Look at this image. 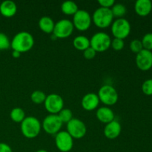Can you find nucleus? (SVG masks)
Wrapping results in <instances>:
<instances>
[{
	"mask_svg": "<svg viewBox=\"0 0 152 152\" xmlns=\"http://www.w3.org/2000/svg\"><path fill=\"white\" fill-rule=\"evenodd\" d=\"M34 45V38L31 34L27 31H21L15 34L10 41V48L13 50L25 53L32 49Z\"/></svg>",
	"mask_w": 152,
	"mask_h": 152,
	"instance_id": "nucleus-1",
	"label": "nucleus"
},
{
	"mask_svg": "<svg viewBox=\"0 0 152 152\" xmlns=\"http://www.w3.org/2000/svg\"><path fill=\"white\" fill-rule=\"evenodd\" d=\"M21 132L25 137L28 139H34L40 134L42 129V123L35 117H26L20 125Z\"/></svg>",
	"mask_w": 152,
	"mask_h": 152,
	"instance_id": "nucleus-2",
	"label": "nucleus"
},
{
	"mask_svg": "<svg viewBox=\"0 0 152 152\" xmlns=\"http://www.w3.org/2000/svg\"><path fill=\"white\" fill-rule=\"evenodd\" d=\"M92 22L99 28H106L111 26L114 20V16L111 9L98 7L91 16Z\"/></svg>",
	"mask_w": 152,
	"mask_h": 152,
	"instance_id": "nucleus-3",
	"label": "nucleus"
},
{
	"mask_svg": "<svg viewBox=\"0 0 152 152\" xmlns=\"http://www.w3.org/2000/svg\"><path fill=\"white\" fill-rule=\"evenodd\" d=\"M111 38L107 33L97 32L90 39V46L96 52H104L111 48Z\"/></svg>",
	"mask_w": 152,
	"mask_h": 152,
	"instance_id": "nucleus-4",
	"label": "nucleus"
},
{
	"mask_svg": "<svg viewBox=\"0 0 152 152\" xmlns=\"http://www.w3.org/2000/svg\"><path fill=\"white\" fill-rule=\"evenodd\" d=\"M99 101L106 106L115 105L119 99V95L115 88L111 85H104L98 91Z\"/></svg>",
	"mask_w": 152,
	"mask_h": 152,
	"instance_id": "nucleus-5",
	"label": "nucleus"
},
{
	"mask_svg": "<svg viewBox=\"0 0 152 152\" xmlns=\"http://www.w3.org/2000/svg\"><path fill=\"white\" fill-rule=\"evenodd\" d=\"M132 30L131 24L125 18H120L114 20L111 24V33L114 38L124 39L129 36Z\"/></svg>",
	"mask_w": 152,
	"mask_h": 152,
	"instance_id": "nucleus-6",
	"label": "nucleus"
},
{
	"mask_svg": "<svg viewBox=\"0 0 152 152\" xmlns=\"http://www.w3.org/2000/svg\"><path fill=\"white\" fill-rule=\"evenodd\" d=\"M72 23L74 28L80 31H86L89 29L92 23L90 13L86 10H80L73 16Z\"/></svg>",
	"mask_w": 152,
	"mask_h": 152,
	"instance_id": "nucleus-7",
	"label": "nucleus"
},
{
	"mask_svg": "<svg viewBox=\"0 0 152 152\" xmlns=\"http://www.w3.org/2000/svg\"><path fill=\"white\" fill-rule=\"evenodd\" d=\"M74 29L72 21L67 19H60L55 23L53 36L57 39H66L73 34Z\"/></svg>",
	"mask_w": 152,
	"mask_h": 152,
	"instance_id": "nucleus-8",
	"label": "nucleus"
},
{
	"mask_svg": "<svg viewBox=\"0 0 152 152\" xmlns=\"http://www.w3.org/2000/svg\"><path fill=\"white\" fill-rule=\"evenodd\" d=\"M66 132L71 135L73 139H82L87 133V127L84 122L78 118H73L67 123Z\"/></svg>",
	"mask_w": 152,
	"mask_h": 152,
	"instance_id": "nucleus-9",
	"label": "nucleus"
},
{
	"mask_svg": "<svg viewBox=\"0 0 152 152\" xmlns=\"http://www.w3.org/2000/svg\"><path fill=\"white\" fill-rule=\"evenodd\" d=\"M62 125L63 123L57 114H49L43 120L42 129H43V130L48 134L56 135L61 131Z\"/></svg>",
	"mask_w": 152,
	"mask_h": 152,
	"instance_id": "nucleus-10",
	"label": "nucleus"
},
{
	"mask_svg": "<svg viewBox=\"0 0 152 152\" xmlns=\"http://www.w3.org/2000/svg\"><path fill=\"white\" fill-rule=\"evenodd\" d=\"M44 105L46 111L50 114H58L64 108V100L60 95L50 94L46 96Z\"/></svg>",
	"mask_w": 152,
	"mask_h": 152,
	"instance_id": "nucleus-11",
	"label": "nucleus"
},
{
	"mask_svg": "<svg viewBox=\"0 0 152 152\" xmlns=\"http://www.w3.org/2000/svg\"><path fill=\"white\" fill-rule=\"evenodd\" d=\"M55 145L61 152H69L74 146V139L66 131H60L55 135Z\"/></svg>",
	"mask_w": 152,
	"mask_h": 152,
	"instance_id": "nucleus-12",
	"label": "nucleus"
},
{
	"mask_svg": "<svg viewBox=\"0 0 152 152\" xmlns=\"http://www.w3.org/2000/svg\"><path fill=\"white\" fill-rule=\"evenodd\" d=\"M135 62L140 70L147 71L152 68V52L142 49L137 54Z\"/></svg>",
	"mask_w": 152,
	"mask_h": 152,
	"instance_id": "nucleus-13",
	"label": "nucleus"
},
{
	"mask_svg": "<svg viewBox=\"0 0 152 152\" xmlns=\"http://www.w3.org/2000/svg\"><path fill=\"white\" fill-rule=\"evenodd\" d=\"M99 102L100 101L96 94L88 93L82 99L81 105L86 111H91L98 108Z\"/></svg>",
	"mask_w": 152,
	"mask_h": 152,
	"instance_id": "nucleus-14",
	"label": "nucleus"
},
{
	"mask_svg": "<svg viewBox=\"0 0 152 152\" xmlns=\"http://www.w3.org/2000/svg\"><path fill=\"white\" fill-rule=\"evenodd\" d=\"M121 131V124L120 123V122L114 120L111 123L105 125L103 132L105 137L110 140H114L120 136Z\"/></svg>",
	"mask_w": 152,
	"mask_h": 152,
	"instance_id": "nucleus-15",
	"label": "nucleus"
},
{
	"mask_svg": "<svg viewBox=\"0 0 152 152\" xmlns=\"http://www.w3.org/2000/svg\"><path fill=\"white\" fill-rule=\"evenodd\" d=\"M96 117L99 122L106 125L114 120L115 115L111 108L109 107L103 106L98 108L96 112Z\"/></svg>",
	"mask_w": 152,
	"mask_h": 152,
	"instance_id": "nucleus-16",
	"label": "nucleus"
},
{
	"mask_svg": "<svg viewBox=\"0 0 152 152\" xmlns=\"http://www.w3.org/2000/svg\"><path fill=\"white\" fill-rule=\"evenodd\" d=\"M17 12V6L11 0H5L0 4V13L7 18L13 17Z\"/></svg>",
	"mask_w": 152,
	"mask_h": 152,
	"instance_id": "nucleus-17",
	"label": "nucleus"
},
{
	"mask_svg": "<svg viewBox=\"0 0 152 152\" xmlns=\"http://www.w3.org/2000/svg\"><path fill=\"white\" fill-rule=\"evenodd\" d=\"M134 10L137 15L146 16L152 10V2L150 0H137L134 4Z\"/></svg>",
	"mask_w": 152,
	"mask_h": 152,
	"instance_id": "nucleus-18",
	"label": "nucleus"
},
{
	"mask_svg": "<svg viewBox=\"0 0 152 152\" xmlns=\"http://www.w3.org/2000/svg\"><path fill=\"white\" fill-rule=\"evenodd\" d=\"M38 25L42 32L45 34H53L55 22L51 17L48 16H42L39 20Z\"/></svg>",
	"mask_w": 152,
	"mask_h": 152,
	"instance_id": "nucleus-19",
	"label": "nucleus"
},
{
	"mask_svg": "<svg viewBox=\"0 0 152 152\" xmlns=\"http://www.w3.org/2000/svg\"><path fill=\"white\" fill-rule=\"evenodd\" d=\"M73 45L77 50L84 51L90 46V39L83 35H79L73 40Z\"/></svg>",
	"mask_w": 152,
	"mask_h": 152,
	"instance_id": "nucleus-20",
	"label": "nucleus"
},
{
	"mask_svg": "<svg viewBox=\"0 0 152 152\" xmlns=\"http://www.w3.org/2000/svg\"><path fill=\"white\" fill-rule=\"evenodd\" d=\"M61 10L67 16H74L79 10L78 5L73 1H65L61 4Z\"/></svg>",
	"mask_w": 152,
	"mask_h": 152,
	"instance_id": "nucleus-21",
	"label": "nucleus"
},
{
	"mask_svg": "<svg viewBox=\"0 0 152 152\" xmlns=\"http://www.w3.org/2000/svg\"><path fill=\"white\" fill-rule=\"evenodd\" d=\"M10 117L15 123H21L26 117H25V111L22 108L16 107L10 111Z\"/></svg>",
	"mask_w": 152,
	"mask_h": 152,
	"instance_id": "nucleus-22",
	"label": "nucleus"
},
{
	"mask_svg": "<svg viewBox=\"0 0 152 152\" xmlns=\"http://www.w3.org/2000/svg\"><path fill=\"white\" fill-rule=\"evenodd\" d=\"M111 13H112L114 18L120 19V18H123V16L126 14V6L121 3H115L112 7L111 8Z\"/></svg>",
	"mask_w": 152,
	"mask_h": 152,
	"instance_id": "nucleus-23",
	"label": "nucleus"
},
{
	"mask_svg": "<svg viewBox=\"0 0 152 152\" xmlns=\"http://www.w3.org/2000/svg\"><path fill=\"white\" fill-rule=\"evenodd\" d=\"M46 94L43 91L39 90L34 91L31 95V99L35 104H42L46 99Z\"/></svg>",
	"mask_w": 152,
	"mask_h": 152,
	"instance_id": "nucleus-24",
	"label": "nucleus"
},
{
	"mask_svg": "<svg viewBox=\"0 0 152 152\" xmlns=\"http://www.w3.org/2000/svg\"><path fill=\"white\" fill-rule=\"evenodd\" d=\"M57 115L58 117H59L61 121L62 122V123H66V124L74 118V117H73L72 111H71V110H70L69 108H63L60 111H59V113Z\"/></svg>",
	"mask_w": 152,
	"mask_h": 152,
	"instance_id": "nucleus-25",
	"label": "nucleus"
},
{
	"mask_svg": "<svg viewBox=\"0 0 152 152\" xmlns=\"http://www.w3.org/2000/svg\"><path fill=\"white\" fill-rule=\"evenodd\" d=\"M142 44L143 49L145 50H152V33H148V34H145L142 37Z\"/></svg>",
	"mask_w": 152,
	"mask_h": 152,
	"instance_id": "nucleus-26",
	"label": "nucleus"
},
{
	"mask_svg": "<svg viewBox=\"0 0 152 152\" xmlns=\"http://www.w3.org/2000/svg\"><path fill=\"white\" fill-rule=\"evenodd\" d=\"M10 48V41L4 33L0 32V50H7Z\"/></svg>",
	"mask_w": 152,
	"mask_h": 152,
	"instance_id": "nucleus-27",
	"label": "nucleus"
},
{
	"mask_svg": "<svg viewBox=\"0 0 152 152\" xmlns=\"http://www.w3.org/2000/svg\"><path fill=\"white\" fill-rule=\"evenodd\" d=\"M130 49L133 53H137V54L139 52H140L141 50L143 49L141 40L140 39L132 40L130 43Z\"/></svg>",
	"mask_w": 152,
	"mask_h": 152,
	"instance_id": "nucleus-28",
	"label": "nucleus"
},
{
	"mask_svg": "<svg viewBox=\"0 0 152 152\" xmlns=\"http://www.w3.org/2000/svg\"><path fill=\"white\" fill-rule=\"evenodd\" d=\"M142 91L146 96H152V79H148L143 82L142 85Z\"/></svg>",
	"mask_w": 152,
	"mask_h": 152,
	"instance_id": "nucleus-29",
	"label": "nucleus"
},
{
	"mask_svg": "<svg viewBox=\"0 0 152 152\" xmlns=\"http://www.w3.org/2000/svg\"><path fill=\"white\" fill-rule=\"evenodd\" d=\"M125 46L124 40L118 38H114L111 40V47L115 50H123Z\"/></svg>",
	"mask_w": 152,
	"mask_h": 152,
	"instance_id": "nucleus-30",
	"label": "nucleus"
},
{
	"mask_svg": "<svg viewBox=\"0 0 152 152\" xmlns=\"http://www.w3.org/2000/svg\"><path fill=\"white\" fill-rule=\"evenodd\" d=\"M96 52L91 47H89L88 48H87L83 51V56L86 59H88V60L94 59L96 56Z\"/></svg>",
	"mask_w": 152,
	"mask_h": 152,
	"instance_id": "nucleus-31",
	"label": "nucleus"
},
{
	"mask_svg": "<svg viewBox=\"0 0 152 152\" xmlns=\"http://www.w3.org/2000/svg\"><path fill=\"white\" fill-rule=\"evenodd\" d=\"M98 3L101 7L111 9L115 4V1L114 0H99Z\"/></svg>",
	"mask_w": 152,
	"mask_h": 152,
	"instance_id": "nucleus-32",
	"label": "nucleus"
},
{
	"mask_svg": "<svg viewBox=\"0 0 152 152\" xmlns=\"http://www.w3.org/2000/svg\"><path fill=\"white\" fill-rule=\"evenodd\" d=\"M0 152H13L11 147L7 143L0 142Z\"/></svg>",
	"mask_w": 152,
	"mask_h": 152,
	"instance_id": "nucleus-33",
	"label": "nucleus"
},
{
	"mask_svg": "<svg viewBox=\"0 0 152 152\" xmlns=\"http://www.w3.org/2000/svg\"><path fill=\"white\" fill-rule=\"evenodd\" d=\"M21 54H22V53H19V52L18 51H16V50H13V52H12V56H13V58H16V59H18V58L20 57Z\"/></svg>",
	"mask_w": 152,
	"mask_h": 152,
	"instance_id": "nucleus-34",
	"label": "nucleus"
},
{
	"mask_svg": "<svg viewBox=\"0 0 152 152\" xmlns=\"http://www.w3.org/2000/svg\"><path fill=\"white\" fill-rule=\"evenodd\" d=\"M36 152H48V151H46V150L45 149H40V150H38V151H37Z\"/></svg>",
	"mask_w": 152,
	"mask_h": 152,
	"instance_id": "nucleus-35",
	"label": "nucleus"
}]
</instances>
